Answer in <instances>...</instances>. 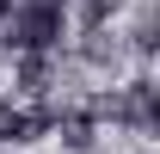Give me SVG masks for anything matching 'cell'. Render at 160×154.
<instances>
[{"mask_svg":"<svg viewBox=\"0 0 160 154\" xmlns=\"http://www.w3.org/2000/svg\"><path fill=\"white\" fill-rule=\"evenodd\" d=\"M12 6H19V0H0V25H6V13H12Z\"/></svg>","mask_w":160,"mask_h":154,"instance_id":"obj_7","label":"cell"},{"mask_svg":"<svg viewBox=\"0 0 160 154\" xmlns=\"http://www.w3.org/2000/svg\"><path fill=\"white\" fill-rule=\"evenodd\" d=\"M111 56V37H105V31H92V43H86V62H105Z\"/></svg>","mask_w":160,"mask_h":154,"instance_id":"obj_6","label":"cell"},{"mask_svg":"<svg viewBox=\"0 0 160 154\" xmlns=\"http://www.w3.org/2000/svg\"><path fill=\"white\" fill-rule=\"evenodd\" d=\"M154 80H136L129 93L117 99V123H129V130H142V136H154V123H160V111H154Z\"/></svg>","mask_w":160,"mask_h":154,"instance_id":"obj_2","label":"cell"},{"mask_svg":"<svg viewBox=\"0 0 160 154\" xmlns=\"http://www.w3.org/2000/svg\"><path fill=\"white\" fill-rule=\"evenodd\" d=\"M62 0H19L6 25H0V49H19V56H43L49 43L62 37Z\"/></svg>","mask_w":160,"mask_h":154,"instance_id":"obj_1","label":"cell"},{"mask_svg":"<svg viewBox=\"0 0 160 154\" xmlns=\"http://www.w3.org/2000/svg\"><path fill=\"white\" fill-rule=\"evenodd\" d=\"M56 130H62V142H68L74 154H86V148H92V117H86V111H68V117H56Z\"/></svg>","mask_w":160,"mask_h":154,"instance_id":"obj_3","label":"cell"},{"mask_svg":"<svg viewBox=\"0 0 160 154\" xmlns=\"http://www.w3.org/2000/svg\"><path fill=\"white\" fill-rule=\"evenodd\" d=\"M117 13V0H80V19H86V31H105V19Z\"/></svg>","mask_w":160,"mask_h":154,"instance_id":"obj_5","label":"cell"},{"mask_svg":"<svg viewBox=\"0 0 160 154\" xmlns=\"http://www.w3.org/2000/svg\"><path fill=\"white\" fill-rule=\"evenodd\" d=\"M19 86L25 93H43V86H49V56H25L19 62Z\"/></svg>","mask_w":160,"mask_h":154,"instance_id":"obj_4","label":"cell"}]
</instances>
